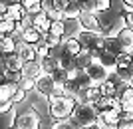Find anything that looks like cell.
I'll return each mask as SVG.
<instances>
[{"label":"cell","mask_w":133,"mask_h":129,"mask_svg":"<svg viewBox=\"0 0 133 129\" xmlns=\"http://www.w3.org/2000/svg\"><path fill=\"white\" fill-rule=\"evenodd\" d=\"M115 36H117V40L121 42V46L127 52L133 50V28H129V26H121V28L115 32Z\"/></svg>","instance_id":"cell-10"},{"label":"cell","mask_w":133,"mask_h":129,"mask_svg":"<svg viewBox=\"0 0 133 129\" xmlns=\"http://www.w3.org/2000/svg\"><path fill=\"white\" fill-rule=\"evenodd\" d=\"M16 30H18L16 20H0V34L2 36H12Z\"/></svg>","instance_id":"cell-25"},{"label":"cell","mask_w":133,"mask_h":129,"mask_svg":"<svg viewBox=\"0 0 133 129\" xmlns=\"http://www.w3.org/2000/svg\"><path fill=\"white\" fill-rule=\"evenodd\" d=\"M105 50L111 52V54H115V56H119V54H123V52H127V50L121 46V42L117 40L115 34H113V36H109V38H105Z\"/></svg>","instance_id":"cell-20"},{"label":"cell","mask_w":133,"mask_h":129,"mask_svg":"<svg viewBox=\"0 0 133 129\" xmlns=\"http://www.w3.org/2000/svg\"><path fill=\"white\" fill-rule=\"evenodd\" d=\"M50 34H56V36H60V38H66V24H64V20H56V22H52Z\"/></svg>","instance_id":"cell-29"},{"label":"cell","mask_w":133,"mask_h":129,"mask_svg":"<svg viewBox=\"0 0 133 129\" xmlns=\"http://www.w3.org/2000/svg\"><path fill=\"white\" fill-rule=\"evenodd\" d=\"M14 105H16V103H14L12 99L10 101H0V113H8Z\"/></svg>","instance_id":"cell-43"},{"label":"cell","mask_w":133,"mask_h":129,"mask_svg":"<svg viewBox=\"0 0 133 129\" xmlns=\"http://www.w3.org/2000/svg\"><path fill=\"white\" fill-rule=\"evenodd\" d=\"M79 26H82V30H94V32H97L99 26H101L99 16L94 14V12H82V16H79Z\"/></svg>","instance_id":"cell-7"},{"label":"cell","mask_w":133,"mask_h":129,"mask_svg":"<svg viewBox=\"0 0 133 129\" xmlns=\"http://www.w3.org/2000/svg\"><path fill=\"white\" fill-rule=\"evenodd\" d=\"M101 97V91H99V85H89V87H83L79 90V93L76 96L78 103H94Z\"/></svg>","instance_id":"cell-6"},{"label":"cell","mask_w":133,"mask_h":129,"mask_svg":"<svg viewBox=\"0 0 133 129\" xmlns=\"http://www.w3.org/2000/svg\"><path fill=\"white\" fill-rule=\"evenodd\" d=\"M2 62H4V67L6 70H14V72H22L24 67V60L16 54H10V56H2Z\"/></svg>","instance_id":"cell-13"},{"label":"cell","mask_w":133,"mask_h":129,"mask_svg":"<svg viewBox=\"0 0 133 129\" xmlns=\"http://www.w3.org/2000/svg\"><path fill=\"white\" fill-rule=\"evenodd\" d=\"M72 119L79 127H95L97 125V119H99V111L94 103H78L76 105V111H74Z\"/></svg>","instance_id":"cell-3"},{"label":"cell","mask_w":133,"mask_h":129,"mask_svg":"<svg viewBox=\"0 0 133 129\" xmlns=\"http://www.w3.org/2000/svg\"><path fill=\"white\" fill-rule=\"evenodd\" d=\"M56 85L58 84L54 82V78H52L50 73H40L38 78H36V93L46 97V99H50L54 90H56Z\"/></svg>","instance_id":"cell-4"},{"label":"cell","mask_w":133,"mask_h":129,"mask_svg":"<svg viewBox=\"0 0 133 129\" xmlns=\"http://www.w3.org/2000/svg\"><path fill=\"white\" fill-rule=\"evenodd\" d=\"M82 12H83L82 4H79L78 0H72V2L64 8V20H79Z\"/></svg>","instance_id":"cell-14"},{"label":"cell","mask_w":133,"mask_h":129,"mask_svg":"<svg viewBox=\"0 0 133 129\" xmlns=\"http://www.w3.org/2000/svg\"><path fill=\"white\" fill-rule=\"evenodd\" d=\"M117 97H119L121 103H125V101H133V85H129V84L121 85L119 91H117Z\"/></svg>","instance_id":"cell-27"},{"label":"cell","mask_w":133,"mask_h":129,"mask_svg":"<svg viewBox=\"0 0 133 129\" xmlns=\"http://www.w3.org/2000/svg\"><path fill=\"white\" fill-rule=\"evenodd\" d=\"M123 66H133L131 64V52H123L117 56V67H123Z\"/></svg>","instance_id":"cell-36"},{"label":"cell","mask_w":133,"mask_h":129,"mask_svg":"<svg viewBox=\"0 0 133 129\" xmlns=\"http://www.w3.org/2000/svg\"><path fill=\"white\" fill-rule=\"evenodd\" d=\"M85 72H88L89 78L94 79V85H101L103 82H107L109 76H111V72L99 62V60H95L91 66H88V67H85Z\"/></svg>","instance_id":"cell-5"},{"label":"cell","mask_w":133,"mask_h":129,"mask_svg":"<svg viewBox=\"0 0 133 129\" xmlns=\"http://www.w3.org/2000/svg\"><path fill=\"white\" fill-rule=\"evenodd\" d=\"M131 64H133V50H131Z\"/></svg>","instance_id":"cell-46"},{"label":"cell","mask_w":133,"mask_h":129,"mask_svg":"<svg viewBox=\"0 0 133 129\" xmlns=\"http://www.w3.org/2000/svg\"><path fill=\"white\" fill-rule=\"evenodd\" d=\"M46 16L50 18L52 22H56V20H64V12H62V10H56V8H52V10H46Z\"/></svg>","instance_id":"cell-38"},{"label":"cell","mask_w":133,"mask_h":129,"mask_svg":"<svg viewBox=\"0 0 133 129\" xmlns=\"http://www.w3.org/2000/svg\"><path fill=\"white\" fill-rule=\"evenodd\" d=\"M121 113H123V115H133V101H125V103H121Z\"/></svg>","instance_id":"cell-42"},{"label":"cell","mask_w":133,"mask_h":129,"mask_svg":"<svg viewBox=\"0 0 133 129\" xmlns=\"http://www.w3.org/2000/svg\"><path fill=\"white\" fill-rule=\"evenodd\" d=\"M40 66H42V73H54L56 72V67L60 66V60L52 54V56H48V58H42L40 60Z\"/></svg>","instance_id":"cell-19"},{"label":"cell","mask_w":133,"mask_h":129,"mask_svg":"<svg viewBox=\"0 0 133 129\" xmlns=\"http://www.w3.org/2000/svg\"><path fill=\"white\" fill-rule=\"evenodd\" d=\"M62 48H64V52L72 54V56H78L82 50H85V48H83V44L79 42L78 36H66V38H64V42H62Z\"/></svg>","instance_id":"cell-8"},{"label":"cell","mask_w":133,"mask_h":129,"mask_svg":"<svg viewBox=\"0 0 133 129\" xmlns=\"http://www.w3.org/2000/svg\"><path fill=\"white\" fill-rule=\"evenodd\" d=\"M117 73L121 76V79L125 84H129L133 79V66H123V67H117Z\"/></svg>","instance_id":"cell-33"},{"label":"cell","mask_w":133,"mask_h":129,"mask_svg":"<svg viewBox=\"0 0 133 129\" xmlns=\"http://www.w3.org/2000/svg\"><path fill=\"white\" fill-rule=\"evenodd\" d=\"M42 38H44V34L40 32L38 28H34V26H30V28H26L24 30V34H22V42L24 44H38V42H42Z\"/></svg>","instance_id":"cell-15"},{"label":"cell","mask_w":133,"mask_h":129,"mask_svg":"<svg viewBox=\"0 0 133 129\" xmlns=\"http://www.w3.org/2000/svg\"><path fill=\"white\" fill-rule=\"evenodd\" d=\"M24 8L30 16H36V14H42L44 12V2L42 0H22Z\"/></svg>","instance_id":"cell-21"},{"label":"cell","mask_w":133,"mask_h":129,"mask_svg":"<svg viewBox=\"0 0 133 129\" xmlns=\"http://www.w3.org/2000/svg\"><path fill=\"white\" fill-rule=\"evenodd\" d=\"M121 20H123V26L133 28V10H123L121 12Z\"/></svg>","instance_id":"cell-37"},{"label":"cell","mask_w":133,"mask_h":129,"mask_svg":"<svg viewBox=\"0 0 133 129\" xmlns=\"http://www.w3.org/2000/svg\"><path fill=\"white\" fill-rule=\"evenodd\" d=\"M78 129H95V127H85V125H83V127H78Z\"/></svg>","instance_id":"cell-45"},{"label":"cell","mask_w":133,"mask_h":129,"mask_svg":"<svg viewBox=\"0 0 133 129\" xmlns=\"http://www.w3.org/2000/svg\"><path fill=\"white\" fill-rule=\"evenodd\" d=\"M78 127L79 125L70 117V119H62V121H54L50 129H78Z\"/></svg>","instance_id":"cell-28"},{"label":"cell","mask_w":133,"mask_h":129,"mask_svg":"<svg viewBox=\"0 0 133 129\" xmlns=\"http://www.w3.org/2000/svg\"><path fill=\"white\" fill-rule=\"evenodd\" d=\"M52 78H54V82L58 85H66L68 82H70V72H68L66 67L58 66V67H56V72L52 73Z\"/></svg>","instance_id":"cell-24"},{"label":"cell","mask_w":133,"mask_h":129,"mask_svg":"<svg viewBox=\"0 0 133 129\" xmlns=\"http://www.w3.org/2000/svg\"><path fill=\"white\" fill-rule=\"evenodd\" d=\"M16 52H18V56L24 60V64L36 62V60H38V52H36V46L34 44H20Z\"/></svg>","instance_id":"cell-11"},{"label":"cell","mask_w":133,"mask_h":129,"mask_svg":"<svg viewBox=\"0 0 133 129\" xmlns=\"http://www.w3.org/2000/svg\"><path fill=\"white\" fill-rule=\"evenodd\" d=\"M95 60H94V56L89 54V50H82L76 56V67H79V70H85L88 66H91Z\"/></svg>","instance_id":"cell-22"},{"label":"cell","mask_w":133,"mask_h":129,"mask_svg":"<svg viewBox=\"0 0 133 129\" xmlns=\"http://www.w3.org/2000/svg\"><path fill=\"white\" fill-rule=\"evenodd\" d=\"M82 4V10L83 12H94L97 14V0H78Z\"/></svg>","instance_id":"cell-34"},{"label":"cell","mask_w":133,"mask_h":129,"mask_svg":"<svg viewBox=\"0 0 133 129\" xmlns=\"http://www.w3.org/2000/svg\"><path fill=\"white\" fill-rule=\"evenodd\" d=\"M20 85L18 84H10V82H2L0 84V101H14V96Z\"/></svg>","instance_id":"cell-12"},{"label":"cell","mask_w":133,"mask_h":129,"mask_svg":"<svg viewBox=\"0 0 133 129\" xmlns=\"http://www.w3.org/2000/svg\"><path fill=\"white\" fill-rule=\"evenodd\" d=\"M111 10V0H97V14Z\"/></svg>","instance_id":"cell-40"},{"label":"cell","mask_w":133,"mask_h":129,"mask_svg":"<svg viewBox=\"0 0 133 129\" xmlns=\"http://www.w3.org/2000/svg\"><path fill=\"white\" fill-rule=\"evenodd\" d=\"M42 127V115L34 105H24L18 109L12 119V129H40Z\"/></svg>","instance_id":"cell-2"},{"label":"cell","mask_w":133,"mask_h":129,"mask_svg":"<svg viewBox=\"0 0 133 129\" xmlns=\"http://www.w3.org/2000/svg\"><path fill=\"white\" fill-rule=\"evenodd\" d=\"M99 91L103 97H117V91H119V87H117L115 84H111L109 79L107 82H103V84L99 85Z\"/></svg>","instance_id":"cell-26"},{"label":"cell","mask_w":133,"mask_h":129,"mask_svg":"<svg viewBox=\"0 0 133 129\" xmlns=\"http://www.w3.org/2000/svg\"><path fill=\"white\" fill-rule=\"evenodd\" d=\"M44 42L48 46H50L52 50H56V48H60L62 42H64V38H60V36H56V34H46L44 36Z\"/></svg>","instance_id":"cell-31"},{"label":"cell","mask_w":133,"mask_h":129,"mask_svg":"<svg viewBox=\"0 0 133 129\" xmlns=\"http://www.w3.org/2000/svg\"><path fill=\"white\" fill-rule=\"evenodd\" d=\"M22 79H24V76H22V72H14V70H2V82H10V84H22Z\"/></svg>","instance_id":"cell-23"},{"label":"cell","mask_w":133,"mask_h":129,"mask_svg":"<svg viewBox=\"0 0 133 129\" xmlns=\"http://www.w3.org/2000/svg\"><path fill=\"white\" fill-rule=\"evenodd\" d=\"M26 16H28V12H26V8H24V4L18 2V4L8 6V14H6V16H0V20H16V22H20V20H24Z\"/></svg>","instance_id":"cell-9"},{"label":"cell","mask_w":133,"mask_h":129,"mask_svg":"<svg viewBox=\"0 0 133 129\" xmlns=\"http://www.w3.org/2000/svg\"><path fill=\"white\" fill-rule=\"evenodd\" d=\"M16 50H18V44L12 36H2V38H0V52H2V56L16 54Z\"/></svg>","instance_id":"cell-16"},{"label":"cell","mask_w":133,"mask_h":129,"mask_svg":"<svg viewBox=\"0 0 133 129\" xmlns=\"http://www.w3.org/2000/svg\"><path fill=\"white\" fill-rule=\"evenodd\" d=\"M26 96H28V91L22 90V87H18L16 96H14V103H24V101H26Z\"/></svg>","instance_id":"cell-41"},{"label":"cell","mask_w":133,"mask_h":129,"mask_svg":"<svg viewBox=\"0 0 133 129\" xmlns=\"http://www.w3.org/2000/svg\"><path fill=\"white\" fill-rule=\"evenodd\" d=\"M36 52H38V60L52 56V48L44 42V38H42V42H38V44H36Z\"/></svg>","instance_id":"cell-30"},{"label":"cell","mask_w":133,"mask_h":129,"mask_svg":"<svg viewBox=\"0 0 133 129\" xmlns=\"http://www.w3.org/2000/svg\"><path fill=\"white\" fill-rule=\"evenodd\" d=\"M40 73H42V66H40V60L24 64V67H22V76H24V78H28V79H36Z\"/></svg>","instance_id":"cell-18"},{"label":"cell","mask_w":133,"mask_h":129,"mask_svg":"<svg viewBox=\"0 0 133 129\" xmlns=\"http://www.w3.org/2000/svg\"><path fill=\"white\" fill-rule=\"evenodd\" d=\"M76 82H78V85L82 87V90H83V87L94 85V79L88 76V72H85V70H82V72H79V76H78V79H76Z\"/></svg>","instance_id":"cell-32"},{"label":"cell","mask_w":133,"mask_h":129,"mask_svg":"<svg viewBox=\"0 0 133 129\" xmlns=\"http://www.w3.org/2000/svg\"><path fill=\"white\" fill-rule=\"evenodd\" d=\"M78 99L74 96H62V97H50L48 99V115L54 121H62V119H70L76 111Z\"/></svg>","instance_id":"cell-1"},{"label":"cell","mask_w":133,"mask_h":129,"mask_svg":"<svg viewBox=\"0 0 133 129\" xmlns=\"http://www.w3.org/2000/svg\"><path fill=\"white\" fill-rule=\"evenodd\" d=\"M20 87H22V90H26L28 93H30V91H36V79H28V78H24V79H22V84H20Z\"/></svg>","instance_id":"cell-39"},{"label":"cell","mask_w":133,"mask_h":129,"mask_svg":"<svg viewBox=\"0 0 133 129\" xmlns=\"http://www.w3.org/2000/svg\"><path fill=\"white\" fill-rule=\"evenodd\" d=\"M117 129H133V115H123L121 113V119L117 123Z\"/></svg>","instance_id":"cell-35"},{"label":"cell","mask_w":133,"mask_h":129,"mask_svg":"<svg viewBox=\"0 0 133 129\" xmlns=\"http://www.w3.org/2000/svg\"><path fill=\"white\" fill-rule=\"evenodd\" d=\"M123 10H133V0H121Z\"/></svg>","instance_id":"cell-44"},{"label":"cell","mask_w":133,"mask_h":129,"mask_svg":"<svg viewBox=\"0 0 133 129\" xmlns=\"http://www.w3.org/2000/svg\"><path fill=\"white\" fill-rule=\"evenodd\" d=\"M78 38H79V42L83 44V48H85V50H89V48H91V46H94L95 42H97L99 34H97V32H94V30H79Z\"/></svg>","instance_id":"cell-17"}]
</instances>
